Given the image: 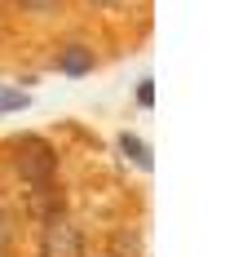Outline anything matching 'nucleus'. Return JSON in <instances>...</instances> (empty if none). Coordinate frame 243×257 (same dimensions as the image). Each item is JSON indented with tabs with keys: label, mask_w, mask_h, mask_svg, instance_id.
Instances as JSON below:
<instances>
[{
	"label": "nucleus",
	"mask_w": 243,
	"mask_h": 257,
	"mask_svg": "<svg viewBox=\"0 0 243 257\" xmlns=\"http://www.w3.org/2000/svg\"><path fill=\"white\" fill-rule=\"evenodd\" d=\"M44 257H80L84 253V235L66 222V217H54V222H44Z\"/></svg>",
	"instance_id": "obj_2"
},
{
	"label": "nucleus",
	"mask_w": 243,
	"mask_h": 257,
	"mask_svg": "<svg viewBox=\"0 0 243 257\" xmlns=\"http://www.w3.org/2000/svg\"><path fill=\"white\" fill-rule=\"evenodd\" d=\"M120 151L128 155L137 169H155V155H150V147H146L137 133H120Z\"/></svg>",
	"instance_id": "obj_5"
},
{
	"label": "nucleus",
	"mask_w": 243,
	"mask_h": 257,
	"mask_svg": "<svg viewBox=\"0 0 243 257\" xmlns=\"http://www.w3.org/2000/svg\"><path fill=\"white\" fill-rule=\"evenodd\" d=\"M14 160H18V173H22V182H27V186H54L58 151L49 147V138H18Z\"/></svg>",
	"instance_id": "obj_1"
},
{
	"label": "nucleus",
	"mask_w": 243,
	"mask_h": 257,
	"mask_svg": "<svg viewBox=\"0 0 243 257\" xmlns=\"http://www.w3.org/2000/svg\"><path fill=\"white\" fill-rule=\"evenodd\" d=\"M93 5H102V9H115V5H124V0H93Z\"/></svg>",
	"instance_id": "obj_10"
},
{
	"label": "nucleus",
	"mask_w": 243,
	"mask_h": 257,
	"mask_svg": "<svg viewBox=\"0 0 243 257\" xmlns=\"http://www.w3.org/2000/svg\"><path fill=\"white\" fill-rule=\"evenodd\" d=\"M27 106H31V93H22V89H0V115L27 111Z\"/></svg>",
	"instance_id": "obj_6"
},
{
	"label": "nucleus",
	"mask_w": 243,
	"mask_h": 257,
	"mask_svg": "<svg viewBox=\"0 0 243 257\" xmlns=\"http://www.w3.org/2000/svg\"><path fill=\"white\" fill-rule=\"evenodd\" d=\"M9 235H14V217L0 208V244H9Z\"/></svg>",
	"instance_id": "obj_9"
},
{
	"label": "nucleus",
	"mask_w": 243,
	"mask_h": 257,
	"mask_svg": "<svg viewBox=\"0 0 243 257\" xmlns=\"http://www.w3.org/2000/svg\"><path fill=\"white\" fill-rule=\"evenodd\" d=\"M27 213L44 226V222H54V217H62V195H58L54 186H31L27 195Z\"/></svg>",
	"instance_id": "obj_3"
},
{
	"label": "nucleus",
	"mask_w": 243,
	"mask_h": 257,
	"mask_svg": "<svg viewBox=\"0 0 243 257\" xmlns=\"http://www.w3.org/2000/svg\"><path fill=\"white\" fill-rule=\"evenodd\" d=\"M137 106H155V80H142L137 84Z\"/></svg>",
	"instance_id": "obj_8"
},
{
	"label": "nucleus",
	"mask_w": 243,
	"mask_h": 257,
	"mask_svg": "<svg viewBox=\"0 0 243 257\" xmlns=\"http://www.w3.org/2000/svg\"><path fill=\"white\" fill-rule=\"evenodd\" d=\"M58 71H62V76H88V71H93V49L66 45L62 58H58Z\"/></svg>",
	"instance_id": "obj_4"
},
{
	"label": "nucleus",
	"mask_w": 243,
	"mask_h": 257,
	"mask_svg": "<svg viewBox=\"0 0 243 257\" xmlns=\"http://www.w3.org/2000/svg\"><path fill=\"white\" fill-rule=\"evenodd\" d=\"M18 5H22L27 14H58V5H62V0H18Z\"/></svg>",
	"instance_id": "obj_7"
}]
</instances>
